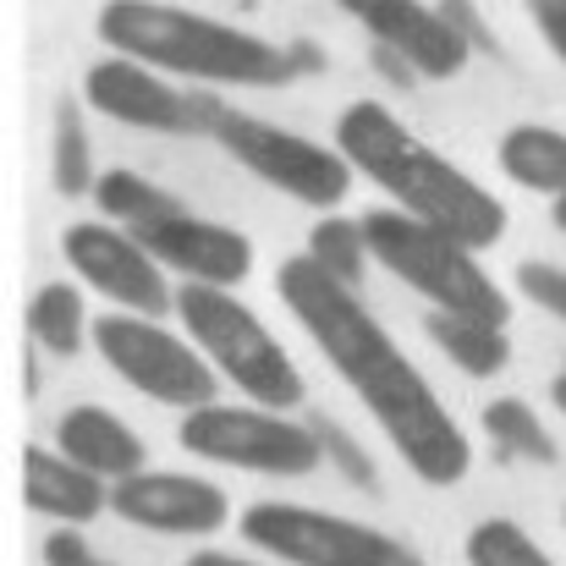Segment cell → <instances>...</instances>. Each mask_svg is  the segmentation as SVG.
I'll return each instance as SVG.
<instances>
[{"label":"cell","mask_w":566,"mask_h":566,"mask_svg":"<svg viewBox=\"0 0 566 566\" xmlns=\"http://www.w3.org/2000/svg\"><path fill=\"white\" fill-rule=\"evenodd\" d=\"M275 292L292 308V319L308 331V342L331 358V369L375 412V423L401 451V462L434 490L462 484L468 462H473L462 423L451 418V407H440L434 385L407 364V353L364 308V297L353 286L331 281L308 253H297L275 270Z\"/></svg>","instance_id":"cell-1"},{"label":"cell","mask_w":566,"mask_h":566,"mask_svg":"<svg viewBox=\"0 0 566 566\" xmlns=\"http://www.w3.org/2000/svg\"><path fill=\"white\" fill-rule=\"evenodd\" d=\"M336 144L375 188L390 192V209L457 237L462 248H490L506 237V203L479 188L462 166L434 155L418 133H407L379 99H358L336 122Z\"/></svg>","instance_id":"cell-2"},{"label":"cell","mask_w":566,"mask_h":566,"mask_svg":"<svg viewBox=\"0 0 566 566\" xmlns=\"http://www.w3.org/2000/svg\"><path fill=\"white\" fill-rule=\"evenodd\" d=\"M99 39L166 77H192V83H226V88H281L297 72L319 66L308 44L281 50L248 28L198 17L166 0H105L99 6Z\"/></svg>","instance_id":"cell-3"},{"label":"cell","mask_w":566,"mask_h":566,"mask_svg":"<svg viewBox=\"0 0 566 566\" xmlns=\"http://www.w3.org/2000/svg\"><path fill=\"white\" fill-rule=\"evenodd\" d=\"M364 237H369V253L407 292L434 303V314H457V319H479V325L506 331V319H512L506 292L495 286V275H484L473 248H462L457 237H446L401 209H369Z\"/></svg>","instance_id":"cell-4"},{"label":"cell","mask_w":566,"mask_h":566,"mask_svg":"<svg viewBox=\"0 0 566 566\" xmlns=\"http://www.w3.org/2000/svg\"><path fill=\"white\" fill-rule=\"evenodd\" d=\"M177 319L188 325V342L209 358L214 375H226L248 401L264 412L297 407L303 401V375L286 358V347L264 331V319L237 303L220 286H177Z\"/></svg>","instance_id":"cell-5"},{"label":"cell","mask_w":566,"mask_h":566,"mask_svg":"<svg viewBox=\"0 0 566 566\" xmlns=\"http://www.w3.org/2000/svg\"><path fill=\"white\" fill-rule=\"evenodd\" d=\"M242 539L286 566H429L407 539L379 534L369 523L292 506V501H259L242 512Z\"/></svg>","instance_id":"cell-6"},{"label":"cell","mask_w":566,"mask_h":566,"mask_svg":"<svg viewBox=\"0 0 566 566\" xmlns=\"http://www.w3.org/2000/svg\"><path fill=\"white\" fill-rule=\"evenodd\" d=\"M214 144L237 166H248L259 182H270L275 192H286L308 209H336L353 192V177H358L342 149H325V144H314L303 133H286V127L264 122V116H248L237 105L220 111Z\"/></svg>","instance_id":"cell-7"},{"label":"cell","mask_w":566,"mask_h":566,"mask_svg":"<svg viewBox=\"0 0 566 566\" xmlns=\"http://www.w3.org/2000/svg\"><path fill=\"white\" fill-rule=\"evenodd\" d=\"M177 440L203 462L248 468V473H275V479H303L325 462V446L308 423L264 407H198L182 418Z\"/></svg>","instance_id":"cell-8"},{"label":"cell","mask_w":566,"mask_h":566,"mask_svg":"<svg viewBox=\"0 0 566 566\" xmlns=\"http://www.w3.org/2000/svg\"><path fill=\"white\" fill-rule=\"evenodd\" d=\"M94 353L127 379L133 390L166 401V407H214V390H220V375L209 369V358L171 336L166 325L155 319H138V314H105L94 319Z\"/></svg>","instance_id":"cell-9"},{"label":"cell","mask_w":566,"mask_h":566,"mask_svg":"<svg viewBox=\"0 0 566 566\" xmlns=\"http://www.w3.org/2000/svg\"><path fill=\"white\" fill-rule=\"evenodd\" d=\"M83 99L127 127L144 133H171V138H214V122L226 111V99L214 94H192L182 83H171L155 66H138L127 55H105L83 72Z\"/></svg>","instance_id":"cell-10"},{"label":"cell","mask_w":566,"mask_h":566,"mask_svg":"<svg viewBox=\"0 0 566 566\" xmlns=\"http://www.w3.org/2000/svg\"><path fill=\"white\" fill-rule=\"evenodd\" d=\"M61 253H66V264H72L99 297L122 303L127 314H138V319H166V314H177V292L166 286L160 264H155L127 231H111V226H99V220H77V226H66Z\"/></svg>","instance_id":"cell-11"},{"label":"cell","mask_w":566,"mask_h":566,"mask_svg":"<svg viewBox=\"0 0 566 566\" xmlns=\"http://www.w3.org/2000/svg\"><path fill=\"white\" fill-rule=\"evenodd\" d=\"M160 270H177L182 286H242L253 275V242L237 231V226H220V220H203V214H160V220H144L127 231Z\"/></svg>","instance_id":"cell-12"},{"label":"cell","mask_w":566,"mask_h":566,"mask_svg":"<svg viewBox=\"0 0 566 566\" xmlns=\"http://www.w3.org/2000/svg\"><path fill=\"white\" fill-rule=\"evenodd\" d=\"M336 6L423 77H457L473 55L468 33L429 0H336Z\"/></svg>","instance_id":"cell-13"},{"label":"cell","mask_w":566,"mask_h":566,"mask_svg":"<svg viewBox=\"0 0 566 566\" xmlns=\"http://www.w3.org/2000/svg\"><path fill=\"white\" fill-rule=\"evenodd\" d=\"M111 512L133 528H149V534H220L231 523V501L220 484L209 479H192V473H138L127 484L111 490Z\"/></svg>","instance_id":"cell-14"},{"label":"cell","mask_w":566,"mask_h":566,"mask_svg":"<svg viewBox=\"0 0 566 566\" xmlns=\"http://www.w3.org/2000/svg\"><path fill=\"white\" fill-rule=\"evenodd\" d=\"M55 451L72 457L77 468H88L94 479H105L111 490L127 484V479H138V473H149V468H144L149 446H144L116 412L88 407V401L61 412V423H55Z\"/></svg>","instance_id":"cell-15"},{"label":"cell","mask_w":566,"mask_h":566,"mask_svg":"<svg viewBox=\"0 0 566 566\" xmlns=\"http://www.w3.org/2000/svg\"><path fill=\"white\" fill-rule=\"evenodd\" d=\"M22 495L39 517H55L66 528H83L99 512H111V484L94 479L88 468H77L72 457L44 451V446L22 451Z\"/></svg>","instance_id":"cell-16"},{"label":"cell","mask_w":566,"mask_h":566,"mask_svg":"<svg viewBox=\"0 0 566 566\" xmlns=\"http://www.w3.org/2000/svg\"><path fill=\"white\" fill-rule=\"evenodd\" d=\"M501 171L528 192H545V198H566V133L556 127H539V122H523L501 138Z\"/></svg>","instance_id":"cell-17"},{"label":"cell","mask_w":566,"mask_h":566,"mask_svg":"<svg viewBox=\"0 0 566 566\" xmlns=\"http://www.w3.org/2000/svg\"><path fill=\"white\" fill-rule=\"evenodd\" d=\"M423 331H429V342L462 375H473V379H490L512 364V342H506L501 325H479V319H457V314H429Z\"/></svg>","instance_id":"cell-18"},{"label":"cell","mask_w":566,"mask_h":566,"mask_svg":"<svg viewBox=\"0 0 566 566\" xmlns=\"http://www.w3.org/2000/svg\"><path fill=\"white\" fill-rule=\"evenodd\" d=\"M28 331H33V342H39L50 358H72V353L83 347V336H94V331H88L83 292H77L72 281L39 286L33 303H28Z\"/></svg>","instance_id":"cell-19"},{"label":"cell","mask_w":566,"mask_h":566,"mask_svg":"<svg viewBox=\"0 0 566 566\" xmlns=\"http://www.w3.org/2000/svg\"><path fill=\"white\" fill-rule=\"evenodd\" d=\"M94 198H99V214L122 220L127 231L144 226V220H160V214H182V209H188L171 188H155V182L138 177V171H99Z\"/></svg>","instance_id":"cell-20"},{"label":"cell","mask_w":566,"mask_h":566,"mask_svg":"<svg viewBox=\"0 0 566 566\" xmlns=\"http://www.w3.org/2000/svg\"><path fill=\"white\" fill-rule=\"evenodd\" d=\"M479 423H484V434L501 446V457H528V462H556V457H562L556 440H551V429L539 423V412H534L528 401H517V396H495V401L479 412Z\"/></svg>","instance_id":"cell-21"},{"label":"cell","mask_w":566,"mask_h":566,"mask_svg":"<svg viewBox=\"0 0 566 566\" xmlns=\"http://www.w3.org/2000/svg\"><path fill=\"white\" fill-rule=\"evenodd\" d=\"M308 259H314L331 281H342V286L358 292L364 259H375V253H369V237H364V220H342V214L319 220V226L308 231Z\"/></svg>","instance_id":"cell-22"},{"label":"cell","mask_w":566,"mask_h":566,"mask_svg":"<svg viewBox=\"0 0 566 566\" xmlns=\"http://www.w3.org/2000/svg\"><path fill=\"white\" fill-rule=\"evenodd\" d=\"M50 171H55V192L61 198H77V192H94V155H88V133H83V116H77V99H61L55 105V149H50Z\"/></svg>","instance_id":"cell-23"},{"label":"cell","mask_w":566,"mask_h":566,"mask_svg":"<svg viewBox=\"0 0 566 566\" xmlns=\"http://www.w3.org/2000/svg\"><path fill=\"white\" fill-rule=\"evenodd\" d=\"M468 566H556L539 539L512 523V517H484L473 534H468Z\"/></svg>","instance_id":"cell-24"},{"label":"cell","mask_w":566,"mask_h":566,"mask_svg":"<svg viewBox=\"0 0 566 566\" xmlns=\"http://www.w3.org/2000/svg\"><path fill=\"white\" fill-rule=\"evenodd\" d=\"M517 292H523L528 303H539L545 314H556V319L566 325V270L562 264H539V259L517 264Z\"/></svg>","instance_id":"cell-25"},{"label":"cell","mask_w":566,"mask_h":566,"mask_svg":"<svg viewBox=\"0 0 566 566\" xmlns=\"http://www.w3.org/2000/svg\"><path fill=\"white\" fill-rule=\"evenodd\" d=\"M308 429L319 434V446H325V462H336V468H342L353 484H375V468H369V457H364V451H358V446H353V440H347V434L331 423V418H319V423H308Z\"/></svg>","instance_id":"cell-26"},{"label":"cell","mask_w":566,"mask_h":566,"mask_svg":"<svg viewBox=\"0 0 566 566\" xmlns=\"http://www.w3.org/2000/svg\"><path fill=\"white\" fill-rule=\"evenodd\" d=\"M44 566H122V562H105L83 534L61 528V534H50V539H44Z\"/></svg>","instance_id":"cell-27"},{"label":"cell","mask_w":566,"mask_h":566,"mask_svg":"<svg viewBox=\"0 0 566 566\" xmlns=\"http://www.w3.org/2000/svg\"><path fill=\"white\" fill-rule=\"evenodd\" d=\"M528 17H534V28L545 33V44L562 55L566 66V0H528Z\"/></svg>","instance_id":"cell-28"},{"label":"cell","mask_w":566,"mask_h":566,"mask_svg":"<svg viewBox=\"0 0 566 566\" xmlns=\"http://www.w3.org/2000/svg\"><path fill=\"white\" fill-rule=\"evenodd\" d=\"M182 566H264V562H248V556H231V551H192Z\"/></svg>","instance_id":"cell-29"},{"label":"cell","mask_w":566,"mask_h":566,"mask_svg":"<svg viewBox=\"0 0 566 566\" xmlns=\"http://www.w3.org/2000/svg\"><path fill=\"white\" fill-rule=\"evenodd\" d=\"M551 396H556V407H562V412H566V369H562V375H556V385H551Z\"/></svg>","instance_id":"cell-30"},{"label":"cell","mask_w":566,"mask_h":566,"mask_svg":"<svg viewBox=\"0 0 566 566\" xmlns=\"http://www.w3.org/2000/svg\"><path fill=\"white\" fill-rule=\"evenodd\" d=\"M556 226H562V231H566V198H562V203H556Z\"/></svg>","instance_id":"cell-31"}]
</instances>
